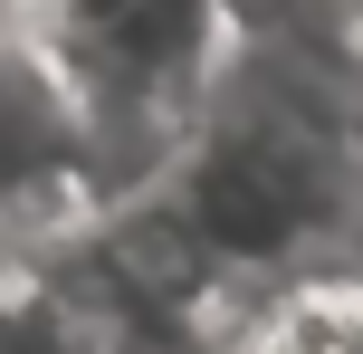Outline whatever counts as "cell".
<instances>
[{
  "mask_svg": "<svg viewBox=\"0 0 363 354\" xmlns=\"http://www.w3.org/2000/svg\"><path fill=\"white\" fill-rule=\"evenodd\" d=\"M115 268H125L144 297H182V287L201 278V230L191 221H134L125 240H115Z\"/></svg>",
  "mask_w": 363,
  "mask_h": 354,
  "instance_id": "7a4b0ae2",
  "label": "cell"
},
{
  "mask_svg": "<svg viewBox=\"0 0 363 354\" xmlns=\"http://www.w3.org/2000/svg\"><path fill=\"white\" fill-rule=\"evenodd\" d=\"M296 201H306V182H296L287 163H268V153H220L191 182V230L220 240V249H277L287 221H296Z\"/></svg>",
  "mask_w": 363,
  "mask_h": 354,
  "instance_id": "6da1fadb",
  "label": "cell"
}]
</instances>
